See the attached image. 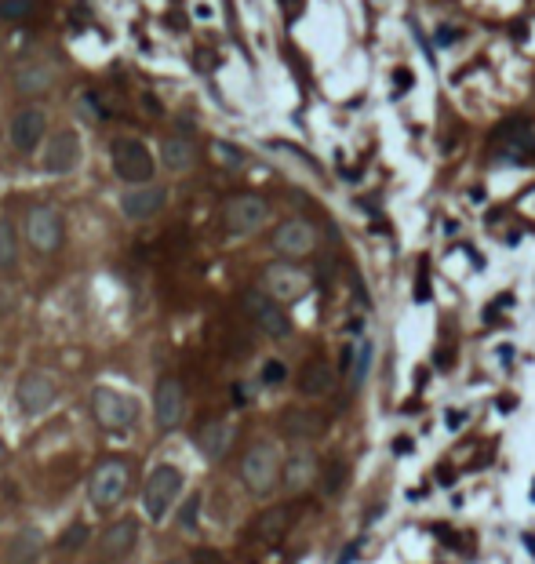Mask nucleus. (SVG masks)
I'll use <instances>...</instances> for the list:
<instances>
[{
  "mask_svg": "<svg viewBox=\"0 0 535 564\" xmlns=\"http://www.w3.org/2000/svg\"><path fill=\"white\" fill-rule=\"evenodd\" d=\"M524 546L531 550V557H535V536H524Z\"/></svg>",
  "mask_w": 535,
  "mask_h": 564,
  "instance_id": "obj_36",
  "label": "nucleus"
},
{
  "mask_svg": "<svg viewBox=\"0 0 535 564\" xmlns=\"http://www.w3.org/2000/svg\"><path fill=\"white\" fill-rule=\"evenodd\" d=\"M0 462H4V445H0Z\"/></svg>",
  "mask_w": 535,
  "mask_h": 564,
  "instance_id": "obj_37",
  "label": "nucleus"
},
{
  "mask_svg": "<svg viewBox=\"0 0 535 564\" xmlns=\"http://www.w3.org/2000/svg\"><path fill=\"white\" fill-rule=\"evenodd\" d=\"M197 517H201V495H186L179 503V528L182 531H197Z\"/></svg>",
  "mask_w": 535,
  "mask_h": 564,
  "instance_id": "obj_28",
  "label": "nucleus"
},
{
  "mask_svg": "<svg viewBox=\"0 0 535 564\" xmlns=\"http://www.w3.org/2000/svg\"><path fill=\"white\" fill-rule=\"evenodd\" d=\"M466 419H470L466 412H448V419H445V422H448L452 430H459V426H466Z\"/></svg>",
  "mask_w": 535,
  "mask_h": 564,
  "instance_id": "obj_34",
  "label": "nucleus"
},
{
  "mask_svg": "<svg viewBox=\"0 0 535 564\" xmlns=\"http://www.w3.org/2000/svg\"><path fill=\"white\" fill-rule=\"evenodd\" d=\"M299 390H302L306 397H328V393L335 390V371H332V364L309 361V364L302 368V375H299Z\"/></svg>",
  "mask_w": 535,
  "mask_h": 564,
  "instance_id": "obj_21",
  "label": "nucleus"
},
{
  "mask_svg": "<svg viewBox=\"0 0 535 564\" xmlns=\"http://www.w3.org/2000/svg\"><path fill=\"white\" fill-rule=\"evenodd\" d=\"M371 361H375V346H371L368 339H361L357 346H346L342 364H346V371H350V386H354V390H361V386H364L368 371H371Z\"/></svg>",
  "mask_w": 535,
  "mask_h": 564,
  "instance_id": "obj_22",
  "label": "nucleus"
},
{
  "mask_svg": "<svg viewBox=\"0 0 535 564\" xmlns=\"http://www.w3.org/2000/svg\"><path fill=\"white\" fill-rule=\"evenodd\" d=\"M8 135H11V146H15L18 153L41 149V142L48 139V113H44L41 106H22V110L15 113V120H11Z\"/></svg>",
  "mask_w": 535,
  "mask_h": 564,
  "instance_id": "obj_9",
  "label": "nucleus"
},
{
  "mask_svg": "<svg viewBox=\"0 0 535 564\" xmlns=\"http://www.w3.org/2000/svg\"><path fill=\"white\" fill-rule=\"evenodd\" d=\"M182 488H186V477H182L179 466H171V462L153 466L149 477H146V484H142V514H146L149 521H164L168 510L179 503Z\"/></svg>",
  "mask_w": 535,
  "mask_h": 564,
  "instance_id": "obj_2",
  "label": "nucleus"
},
{
  "mask_svg": "<svg viewBox=\"0 0 535 564\" xmlns=\"http://www.w3.org/2000/svg\"><path fill=\"white\" fill-rule=\"evenodd\" d=\"M288 524H292V506H273V510H266V514L255 521V539L277 543V539L288 531Z\"/></svg>",
  "mask_w": 535,
  "mask_h": 564,
  "instance_id": "obj_24",
  "label": "nucleus"
},
{
  "mask_svg": "<svg viewBox=\"0 0 535 564\" xmlns=\"http://www.w3.org/2000/svg\"><path fill=\"white\" fill-rule=\"evenodd\" d=\"M51 84H55V70L44 66V62H26V66L15 70V87H18L22 99H41V95H48Z\"/></svg>",
  "mask_w": 535,
  "mask_h": 564,
  "instance_id": "obj_19",
  "label": "nucleus"
},
{
  "mask_svg": "<svg viewBox=\"0 0 535 564\" xmlns=\"http://www.w3.org/2000/svg\"><path fill=\"white\" fill-rule=\"evenodd\" d=\"M44 557V536L37 528H22L4 546V564H41Z\"/></svg>",
  "mask_w": 535,
  "mask_h": 564,
  "instance_id": "obj_18",
  "label": "nucleus"
},
{
  "mask_svg": "<svg viewBox=\"0 0 535 564\" xmlns=\"http://www.w3.org/2000/svg\"><path fill=\"white\" fill-rule=\"evenodd\" d=\"M15 262H18V237H15L11 218L0 215V270H11Z\"/></svg>",
  "mask_w": 535,
  "mask_h": 564,
  "instance_id": "obj_26",
  "label": "nucleus"
},
{
  "mask_svg": "<svg viewBox=\"0 0 535 564\" xmlns=\"http://www.w3.org/2000/svg\"><path fill=\"white\" fill-rule=\"evenodd\" d=\"M153 419L161 430H179L186 419V390L171 375H164L153 390Z\"/></svg>",
  "mask_w": 535,
  "mask_h": 564,
  "instance_id": "obj_8",
  "label": "nucleus"
},
{
  "mask_svg": "<svg viewBox=\"0 0 535 564\" xmlns=\"http://www.w3.org/2000/svg\"><path fill=\"white\" fill-rule=\"evenodd\" d=\"M80 164V139L77 132H58L44 146V171L48 175H70Z\"/></svg>",
  "mask_w": 535,
  "mask_h": 564,
  "instance_id": "obj_14",
  "label": "nucleus"
},
{
  "mask_svg": "<svg viewBox=\"0 0 535 564\" xmlns=\"http://www.w3.org/2000/svg\"><path fill=\"white\" fill-rule=\"evenodd\" d=\"M244 309L251 313V321L259 324V331H266L270 339H285V335L292 331L288 313L280 309V302L270 299L266 292H248V295H244Z\"/></svg>",
  "mask_w": 535,
  "mask_h": 564,
  "instance_id": "obj_10",
  "label": "nucleus"
},
{
  "mask_svg": "<svg viewBox=\"0 0 535 564\" xmlns=\"http://www.w3.org/2000/svg\"><path fill=\"white\" fill-rule=\"evenodd\" d=\"M161 161H164V168H168V171H190V168H194V161H197V149H194V142H190V139H182V135H168V139L161 142Z\"/></svg>",
  "mask_w": 535,
  "mask_h": 564,
  "instance_id": "obj_23",
  "label": "nucleus"
},
{
  "mask_svg": "<svg viewBox=\"0 0 535 564\" xmlns=\"http://www.w3.org/2000/svg\"><path fill=\"white\" fill-rule=\"evenodd\" d=\"M280 430H285L292 441H306V437H317L321 419L309 415V412H288L285 419H280Z\"/></svg>",
  "mask_w": 535,
  "mask_h": 564,
  "instance_id": "obj_25",
  "label": "nucleus"
},
{
  "mask_svg": "<svg viewBox=\"0 0 535 564\" xmlns=\"http://www.w3.org/2000/svg\"><path fill=\"white\" fill-rule=\"evenodd\" d=\"M342 484H346V466H342V462H332V466H328V474H324V484H321V488H324V495H335Z\"/></svg>",
  "mask_w": 535,
  "mask_h": 564,
  "instance_id": "obj_31",
  "label": "nucleus"
},
{
  "mask_svg": "<svg viewBox=\"0 0 535 564\" xmlns=\"http://www.w3.org/2000/svg\"><path fill=\"white\" fill-rule=\"evenodd\" d=\"M280 477V455L270 441H259L251 445L240 459V481L255 491V495H270V488L277 484Z\"/></svg>",
  "mask_w": 535,
  "mask_h": 564,
  "instance_id": "obj_5",
  "label": "nucleus"
},
{
  "mask_svg": "<svg viewBox=\"0 0 535 564\" xmlns=\"http://www.w3.org/2000/svg\"><path fill=\"white\" fill-rule=\"evenodd\" d=\"M313 477H317V459H313L309 448H295L285 462H280V481H285L288 491H302L313 484Z\"/></svg>",
  "mask_w": 535,
  "mask_h": 564,
  "instance_id": "obj_17",
  "label": "nucleus"
},
{
  "mask_svg": "<svg viewBox=\"0 0 535 564\" xmlns=\"http://www.w3.org/2000/svg\"><path fill=\"white\" fill-rule=\"evenodd\" d=\"M128 488H132V466L124 459H110L88 477V503L95 510H113L124 503Z\"/></svg>",
  "mask_w": 535,
  "mask_h": 564,
  "instance_id": "obj_3",
  "label": "nucleus"
},
{
  "mask_svg": "<svg viewBox=\"0 0 535 564\" xmlns=\"http://www.w3.org/2000/svg\"><path fill=\"white\" fill-rule=\"evenodd\" d=\"M266 218H270V208H266L263 197L244 193V197H233V201L226 204V230L237 233V237H248V233L263 230Z\"/></svg>",
  "mask_w": 535,
  "mask_h": 564,
  "instance_id": "obj_11",
  "label": "nucleus"
},
{
  "mask_svg": "<svg viewBox=\"0 0 535 564\" xmlns=\"http://www.w3.org/2000/svg\"><path fill=\"white\" fill-rule=\"evenodd\" d=\"M55 397H58V386H55V379L48 371H26L22 379H18V386H15V404L22 408V415H44L51 404H55Z\"/></svg>",
  "mask_w": 535,
  "mask_h": 564,
  "instance_id": "obj_7",
  "label": "nucleus"
},
{
  "mask_svg": "<svg viewBox=\"0 0 535 564\" xmlns=\"http://www.w3.org/2000/svg\"><path fill=\"white\" fill-rule=\"evenodd\" d=\"M164 204H168V190H164V186H153V182L132 186V190L120 193V211L128 215L132 223H142V218L161 215Z\"/></svg>",
  "mask_w": 535,
  "mask_h": 564,
  "instance_id": "obj_12",
  "label": "nucleus"
},
{
  "mask_svg": "<svg viewBox=\"0 0 535 564\" xmlns=\"http://www.w3.org/2000/svg\"><path fill=\"white\" fill-rule=\"evenodd\" d=\"M110 164H113V175L128 186L153 182V175H157V161H153L149 146L135 135H117L110 142Z\"/></svg>",
  "mask_w": 535,
  "mask_h": 564,
  "instance_id": "obj_1",
  "label": "nucleus"
},
{
  "mask_svg": "<svg viewBox=\"0 0 535 564\" xmlns=\"http://www.w3.org/2000/svg\"><path fill=\"white\" fill-rule=\"evenodd\" d=\"M313 244H317V233H313V226L302 223V218H288V223H280L277 233H273V248L280 255H288V259L309 255Z\"/></svg>",
  "mask_w": 535,
  "mask_h": 564,
  "instance_id": "obj_15",
  "label": "nucleus"
},
{
  "mask_svg": "<svg viewBox=\"0 0 535 564\" xmlns=\"http://www.w3.org/2000/svg\"><path fill=\"white\" fill-rule=\"evenodd\" d=\"M164 564H182V560H164Z\"/></svg>",
  "mask_w": 535,
  "mask_h": 564,
  "instance_id": "obj_38",
  "label": "nucleus"
},
{
  "mask_svg": "<svg viewBox=\"0 0 535 564\" xmlns=\"http://www.w3.org/2000/svg\"><path fill=\"white\" fill-rule=\"evenodd\" d=\"M230 445H233V426L223 422V419H218V422H208V426L197 433V448H201V455H208L211 462L226 459Z\"/></svg>",
  "mask_w": 535,
  "mask_h": 564,
  "instance_id": "obj_20",
  "label": "nucleus"
},
{
  "mask_svg": "<svg viewBox=\"0 0 535 564\" xmlns=\"http://www.w3.org/2000/svg\"><path fill=\"white\" fill-rule=\"evenodd\" d=\"M285 379H288V368L280 364V361H266V364H263V383H266V386H280Z\"/></svg>",
  "mask_w": 535,
  "mask_h": 564,
  "instance_id": "obj_32",
  "label": "nucleus"
},
{
  "mask_svg": "<svg viewBox=\"0 0 535 564\" xmlns=\"http://www.w3.org/2000/svg\"><path fill=\"white\" fill-rule=\"evenodd\" d=\"M531 491H535V488H531ZM531 499H535V495H531Z\"/></svg>",
  "mask_w": 535,
  "mask_h": 564,
  "instance_id": "obj_39",
  "label": "nucleus"
},
{
  "mask_svg": "<svg viewBox=\"0 0 535 564\" xmlns=\"http://www.w3.org/2000/svg\"><path fill=\"white\" fill-rule=\"evenodd\" d=\"M91 415L106 430H132L139 419V400L132 393H120L110 386H99L91 393Z\"/></svg>",
  "mask_w": 535,
  "mask_h": 564,
  "instance_id": "obj_4",
  "label": "nucleus"
},
{
  "mask_svg": "<svg viewBox=\"0 0 535 564\" xmlns=\"http://www.w3.org/2000/svg\"><path fill=\"white\" fill-rule=\"evenodd\" d=\"M211 149H215V156H218V161H223L226 168H240V164H244V153H240L237 146H230V142H223V139H218V142H215Z\"/></svg>",
  "mask_w": 535,
  "mask_h": 564,
  "instance_id": "obj_30",
  "label": "nucleus"
},
{
  "mask_svg": "<svg viewBox=\"0 0 535 564\" xmlns=\"http://www.w3.org/2000/svg\"><path fill=\"white\" fill-rule=\"evenodd\" d=\"M263 284H266V295H270V299H277V302H295V299L306 295L309 277H306L302 270L288 266V262H277V266H270V270L263 273Z\"/></svg>",
  "mask_w": 535,
  "mask_h": 564,
  "instance_id": "obj_13",
  "label": "nucleus"
},
{
  "mask_svg": "<svg viewBox=\"0 0 535 564\" xmlns=\"http://www.w3.org/2000/svg\"><path fill=\"white\" fill-rule=\"evenodd\" d=\"M62 237H66V226H62V215L51 204H37L26 211V240L37 248V252L51 255L62 248Z\"/></svg>",
  "mask_w": 535,
  "mask_h": 564,
  "instance_id": "obj_6",
  "label": "nucleus"
},
{
  "mask_svg": "<svg viewBox=\"0 0 535 564\" xmlns=\"http://www.w3.org/2000/svg\"><path fill=\"white\" fill-rule=\"evenodd\" d=\"M135 543H139V521H135V517H120V521H113V524L102 531L99 550H102V557L120 560V557H128V553L135 550Z\"/></svg>",
  "mask_w": 535,
  "mask_h": 564,
  "instance_id": "obj_16",
  "label": "nucleus"
},
{
  "mask_svg": "<svg viewBox=\"0 0 535 564\" xmlns=\"http://www.w3.org/2000/svg\"><path fill=\"white\" fill-rule=\"evenodd\" d=\"M37 11V0H0V18L4 22H22Z\"/></svg>",
  "mask_w": 535,
  "mask_h": 564,
  "instance_id": "obj_29",
  "label": "nucleus"
},
{
  "mask_svg": "<svg viewBox=\"0 0 535 564\" xmlns=\"http://www.w3.org/2000/svg\"><path fill=\"white\" fill-rule=\"evenodd\" d=\"M88 536H91V528H88L84 521H73V524L58 536V553H77V550L88 543Z\"/></svg>",
  "mask_w": 535,
  "mask_h": 564,
  "instance_id": "obj_27",
  "label": "nucleus"
},
{
  "mask_svg": "<svg viewBox=\"0 0 535 564\" xmlns=\"http://www.w3.org/2000/svg\"><path fill=\"white\" fill-rule=\"evenodd\" d=\"M412 448H415V445L408 441V437H404V441H397V445H393V452H397V455H412Z\"/></svg>",
  "mask_w": 535,
  "mask_h": 564,
  "instance_id": "obj_35",
  "label": "nucleus"
},
{
  "mask_svg": "<svg viewBox=\"0 0 535 564\" xmlns=\"http://www.w3.org/2000/svg\"><path fill=\"white\" fill-rule=\"evenodd\" d=\"M11 313H15V295H11V288L0 284V324H4Z\"/></svg>",
  "mask_w": 535,
  "mask_h": 564,
  "instance_id": "obj_33",
  "label": "nucleus"
}]
</instances>
